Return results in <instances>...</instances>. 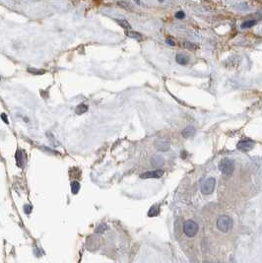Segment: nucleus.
Listing matches in <instances>:
<instances>
[{"label":"nucleus","mask_w":262,"mask_h":263,"mask_svg":"<svg viewBox=\"0 0 262 263\" xmlns=\"http://www.w3.org/2000/svg\"><path fill=\"white\" fill-rule=\"evenodd\" d=\"M256 23H257L256 20H247V21L242 23L240 25V27H241V29H248V28H251V27L255 26Z\"/></svg>","instance_id":"13"},{"label":"nucleus","mask_w":262,"mask_h":263,"mask_svg":"<svg viewBox=\"0 0 262 263\" xmlns=\"http://www.w3.org/2000/svg\"><path fill=\"white\" fill-rule=\"evenodd\" d=\"M159 1H160V2H164V1H165V0H159Z\"/></svg>","instance_id":"25"},{"label":"nucleus","mask_w":262,"mask_h":263,"mask_svg":"<svg viewBox=\"0 0 262 263\" xmlns=\"http://www.w3.org/2000/svg\"><path fill=\"white\" fill-rule=\"evenodd\" d=\"M116 22H117L122 28L126 29V30H129V29H131L130 24H129L127 21H126V20H116Z\"/></svg>","instance_id":"15"},{"label":"nucleus","mask_w":262,"mask_h":263,"mask_svg":"<svg viewBox=\"0 0 262 263\" xmlns=\"http://www.w3.org/2000/svg\"><path fill=\"white\" fill-rule=\"evenodd\" d=\"M87 110H88V106H87L86 105H80V106H77L76 113L78 114H84Z\"/></svg>","instance_id":"16"},{"label":"nucleus","mask_w":262,"mask_h":263,"mask_svg":"<svg viewBox=\"0 0 262 263\" xmlns=\"http://www.w3.org/2000/svg\"><path fill=\"white\" fill-rule=\"evenodd\" d=\"M198 232V225L196 222L192 220H187L183 224V233H185V236L192 237L197 233Z\"/></svg>","instance_id":"3"},{"label":"nucleus","mask_w":262,"mask_h":263,"mask_svg":"<svg viewBox=\"0 0 262 263\" xmlns=\"http://www.w3.org/2000/svg\"><path fill=\"white\" fill-rule=\"evenodd\" d=\"M126 36L131 38H134V40H137V41H141L142 40V35L139 34L137 32H134V31H127L125 33Z\"/></svg>","instance_id":"11"},{"label":"nucleus","mask_w":262,"mask_h":263,"mask_svg":"<svg viewBox=\"0 0 262 263\" xmlns=\"http://www.w3.org/2000/svg\"><path fill=\"white\" fill-rule=\"evenodd\" d=\"M106 229H108V227H106V226L105 225V224H104V225H103V227H101V226H100V227H99V229H98V232H99V233H101L103 231L106 230Z\"/></svg>","instance_id":"21"},{"label":"nucleus","mask_w":262,"mask_h":263,"mask_svg":"<svg viewBox=\"0 0 262 263\" xmlns=\"http://www.w3.org/2000/svg\"><path fill=\"white\" fill-rule=\"evenodd\" d=\"M151 164L154 168H160V167H162L163 164H164V159L161 157V156H154V157L152 158Z\"/></svg>","instance_id":"8"},{"label":"nucleus","mask_w":262,"mask_h":263,"mask_svg":"<svg viewBox=\"0 0 262 263\" xmlns=\"http://www.w3.org/2000/svg\"><path fill=\"white\" fill-rule=\"evenodd\" d=\"M135 1H136V2H137V3H138V4H139V3H140V1H139V0H135Z\"/></svg>","instance_id":"24"},{"label":"nucleus","mask_w":262,"mask_h":263,"mask_svg":"<svg viewBox=\"0 0 262 263\" xmlns=\"http://www.w3.org/2000/svg\"><path fill=\"white\" fill-rule=\"evenodd\" d=\"M255 143L252 140H241L236 145V148L241 152H248L254 147Z\"/></svg>","instance_id":"5"},{"label":"nucleus","mask_w":262,"mask_h":263,"mask_svg":"<svg viewBox=\"0 0 262 263\" xmlns=\"http://www.w3.org/2000/svg\"><path fill=\"white\" fill-rule=\"evenodd\" d=\"M232 227V220L230 216L228 215H223L220 216L217 220V228L219 229V231L223 233H227L230 229Z\"/></svg>","instance_id":"1"},{"label":"nucleus","mask_w":262,"mask_h":263,"mask_svg":"<svg viewBox=\"0 0 262 263\" xmlns=\"http://www.w3.org/2000/svg\"><path fill=\"white\" fill-rule=\"evenodd\" d=\"M184 17H185V14H184L183 11H178L176 13V18L177 19H183Z\"/></svg>","instance_id":"19"},{"label":"nucleus","mask_w":262,"mask_h":263,"mask_svg":"<svg viewBox=\"0 0 262 263\" xmlns=\"http://www.w3.org/2000/svg\"><path fill=\"white\" fill-rule=\"evenodd\" d=\"M215 184H216L215 178H213V177L208 178L207 181H205L204 183L202 184L201 192L203 194H205V195H207V194H211L215 189Z\"/></svg>","instance_id":"4"},{"label":"nucleus","mask_w":262,"mask_h":263,"mask_svg":"<svg viewBox=\"0 0 262 263\" xmlns=\"http://www.w3.org/2000/svg\"><path fill=\"white\" fill-rule=\"evenodd\" d=\"M155 147L159 151L166 152V151L169 149V142L166 139H158L155 141Z\"/></svg>","instance_id":"7"},{"label":"nucleus","mask_w":262,"mask_h":263,"mask_svg":"<svg viewBox=\"0 0 262 263\" xmlns=\"http://www.w3.org/2000/svg\"><path fill=\"white\" fill-rule=\"evenodd\" d=\"M2 118L4 119V122L8 123V118H6V115H5V114H2Z\"/></svg>","instance_id":"23"},{"label":"nucleus","mask_w":262,"mask_h":263,"mask_svg":"<svg viewBox=\"0 0 262 263\" xmlns=\"http://www.w3.org/2000/svg\"><path fill=\"white\" fill-rule=\"evenodd\" d=\"M167 42L169 43V45H171V46H174V45H176V42H174L172 40V38H168Z\"/></svg>","instance_id":"22"},{"label":"nucleus","mask_w":262,"mask_h":263,"mask_svg":"<svg viewBox=\"0 0 262 263\" xmlns=\"http://www.w3.org/2000/svg\"><path fill=\"white\" fill-rule=\"evenodd\" d=\"M117 4L121 8L126 9V10H129V11L132 10V9H131V5L128 2H126V1H119V2H117Z\"/></svg>","instance_id":"17"},{"label":"nucleus","mask_w":262,"mask_h":263,"mask_svg":"<svg viewBox=\"0 0 262 263\" xmlns=\"http://www.w3.org/2000/svg\"><path fill=\"white\" fill-rule=\"evenodd\" d=\"M159 213H160V207L158 205H154L150 208V210L148 212V216L149 217H156V216H158Z\"/></svg>","instance_id":"12"},{"label":"nucleus","mask_w":262,"mask_h":263,"mask_svg":"<svg viewBox=\"0 0 262 263\" xmlns=\"http://www.w3.org/2000/svg\"><path fill=\"white\" fill-rule=\"evenodd\" d=\"M80 189V184L78 181H73L71 183V191L73 194H77Z\"/></svg>","instance_id":"14"},{"label":"nucleus","mask_w":262,"mask_h":263,"mask_svg":"<svg viewBox=\"0 0 262 263\" xmlns=\"http://www.w3.org/2000/svg\"><path fill=\"white\" fill-rule=\"evenodd\" d=\"M183 45H184V46H185L186 48H188V50H196V48H197L195 45H193V43L188 42H184Z\"/></svg>","instance_id":"18"},{"label":"nucleus","mask_w":262,"mask_h":263,"mask_svg":"<svg viewBox=\"0 0 262 263\" xmlns=\"http://www.w3.org/2000/svg\"><path fill=\"white\" fill-rule=\"evenodd\" d=\"M24 210H25V212H26L27 214H30V213H31V211H32V206H30V205H26V206H25V208H24Z\"/></svg>","instance_id":"20"},{"label":"nucleus","mask_w":262,"mask_h":263,"mask_svg":"<svg viewBox=\"0 0 262 263\" xmlns=\"http://www.w3.org/2000/svg\"><path fill=\"white\" fill-rule=\"evenodd\" d=\"M219 169L221 170V173L226 175L232 173V172H234V169H235L234 161L231 159H228V158L223 159L219 164Z\"/></svg>","instance_id":"2"},{"label":"nucleus","mask_w":262,"mask_h":263,"mask_svg":"<svg viewBox=\"0 0 262 263\" xmlns=\"http://www.w3.org/2000/svg\"><path fill=\"white\" fill-rule=\"evenodd\" d=\"M176 60H177V62L178 63V64H181V65H186L187 63H188V61H189V58H188V56H186L185 54H181V53H179V54L177 55Z\"/></svg>","instance_id":"9"},{"label":"nucleus","mask_w":262,"mask_h":263,"mask_svg":"<svg viewBox=\"0 0 262 263\" xmlns=\"http://www.w3.org/2000/svg\"><path fill=\"white\" fill-rule=\"evenodd\" d=\"M164 174V172L162 169H156L151 170V172H146L142 174H140L141 178H159Z\"/></svg>","instance_id":"6"},{"label":"nucleus","mask_w":262,"mask_h":263,"mask_svg":"<svg viewBox=\"0 0 262 263\" xmlns=\"http://www.w3.org/2000/svg\"><path fill=\"white\" fill-rule=\"evenodd\" d=\"M194 134H195V128L192 127V126H187V127L182 131V135L185 138L191 137Z\"/></svg>","instance_id":"10"}]
</instances>
